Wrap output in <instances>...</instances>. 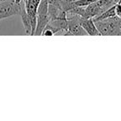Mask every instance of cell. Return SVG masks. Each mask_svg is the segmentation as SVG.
Returning <instances> with one entry per match:
<instances>
[{
    "label": "cell",
    "mask_w": 121,
    "mask_h": 121,
    "mask_svg": "<svg viewBox=\"0 0 121 121\" xmlns=\"http://www.w3.org/2000/svg\"><path fill=\"white\" fill-rule=\"evenodd\" d=\"M80 22L84 30L86 32V33L90 36H99L101 35L99 33V30L96 27V25L95 23L93 18H85V17H80Z\"/></svg>",
    "instance_id": "cell-5"
},
{
    "label": "cell",
    "mask_w": 121,
    "mask_h": 121,
    "mask_svg": "<svg viewBox=\"0 0 121 121\" xmlns=\"http://www.w3.org/2000/svg\"><path fill=\"white\" fill-rule=\"evenodd\" d=\"M15 1V3L16 4H21V3L23 1V0H14Z\"/></svg>",
    "instance_id": "cell-8"
},
{
    "label": "cell",
    "mask_w": 121,
    "mask_h": 121,
    "mask_svg": "<svg viewBox=\"0 0 121 121\" xmlns=\"http://www.w3.org/2000/svg\"><path fill=\"white\" fill-rule=\"evenodd\" d=\"M95 23L102 36L121 35V18L118 16L97 21Z\"/></svg>",
    "instance_id": "cell-1"
},
{
    "label": "cell",
    "mask_w": 121,
    "mask_h": 121,
    "mask_svg": "<svg viewBox=\"0 0 121 121\" xmlns=\"http://www.w3.org/2000/svg\"><path fill=\"white\" fill-rule=\"evenodd\" d=\"M50 21L48 15V0H42L37 9V26L34 35H42L44 29Z\"/></svg>",
    "instance_id": "cell-2"
},
{
    "label": "cell",
    "mask_w": 121,
    "mask_h": 121,
    "mask_svg": "<svg viewBox=\"0 0 121 121\" xmlns=\"http://www.w3.org/2000/svg\"><path fill=\"white\" fill-rule=\"evenodd\" d=\"M115 13H116V16H118V17L121 18V3L119 1H118L116 3Z\"/></svg>",
    "instance_id": "cell-7"
},
{
    "label": "cell",
    "mask_w": 121,
    "mask_h": 121,
    "mask_svg": "<svg viewBox=\"0 0 121 121\" xmlns=\"http://www.w3.org/2000/svg\"><path fill=\"white\" fill-rule=\"evenodd\" d=\"M68 14H71V17H68L67 16V30L65 32V35H75V36H85L87 35L86 32L84 30L80 22V17L81 16L77 14H72L66 13Z\"/></svg>",
    "instance_id": "cell-4"
},
{
    "label": "cell",
    "mask_w": 121,
    "mask_h": 121,
    "mask_svg": "<svg viewBox=\"0 0 121 121\" xmlns=\"http://www.w3.org/2000/svg\"><path fill=\"white\" fill-rule=\"evenodd\" d=\"M25 5L24 0L21 4H17L15 1H4L0 3V20L20 14L23 6Z\"/></svg>",
    "instance_id": "cell-3"
},
{
    "label": "cell",
    "mask_w": 121,
    "mask_h": 121,
    "mask_svg": "<svg viewBox=\"0 0 121 121\" xmlns=\"http://www.w3.org/2000/svg\"><path fill=\"white\" fill-rule=\"evenodd\" d=\"M19 15L21 16V19H22V25H23L24 29H25V32L32 36V25H31V21L28 17V14L27 13V11H26L25 5L23 6Z\"/></svg>",
    "instance_id": "cell-6"
}]
</instances>
